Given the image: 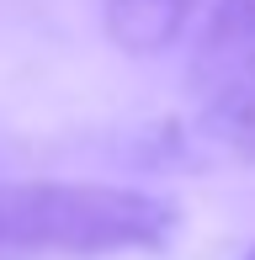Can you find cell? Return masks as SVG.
Returning a JSON list of instances; mask_svg holds the SVG:
<instances>
[{
	"mask_svg": "<svg viewBox=\"0 0 255 260\" xmlns=\"http://www.w3.org/2000/svg\"><path fill=\"white\" fill-rule=\"evenodd\" d=\"M181 207L112 181H0V260H96L165 250Z\"/></svg>",
	"mask_w": 255,
	"mask_h": 260,
	"instance_id": "cell-1",
	"label": "cell"
},
{
	"mask_svg": "<svg viewBox=\"0 0 255 260\" xmlns=\"http://www.w3.org/2000/svg\"><path fill=\"white\" fill-rule=\"evenodd\" d=\"M239 85H255V0H213L186 58V90L213 101Z\"/></svg>",
	"mask_w": 255,
	"mask_h": 260,
	"instance_id": "cell-2",
	"label": "cell"
},
{
	"mask_svg": "<svg viewBox=\"0 0 255 260\" xmlns=\"http://www.w3.org/2000/svg\"><path fill=\"white\" fill-rule=\"evenodd\" d=\"M186 144H192V154H202L213 165H255V85L197 101Z\"/></svg>",
	"mask_w": 255,
	"mask_h": 260,
	"instance_id": "cell-3",
	"label": "cell"
},
{
	"mask_svg": "<svg viewBox=\"0 0 255 260\" xmlns=\"http://www.w3.org/2000/svg\"><path fill=\"white\" fill-rule=\"evenodd\" d=\"M197 0H107V38L122 53H160L186 32Z\"/></svg>",
	"mask_w": 255,
	"mask_h": 260,
	"instance_id": "cell-4",
	"label": "cell"
},
{
	"mask_svg": "<svg viewBox=\"0 0 255 260\" xmlns=\"http://www.w3.org/2000/svg\"><path fill=\"white\" fill-rule=\"evenodd\" d=\"M245 260H255V244H250V255H245Z\"/></svg>",
	"mask_w": 255,
	"mask_h": 260,
	"instance_id": "cell-5",
	"label": "cell"
}]
</instances>
